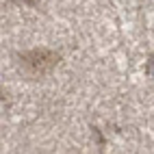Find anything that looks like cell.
Masks as SVG:
<instances>
[{
    "instance_id": "1",
    "label": "cell",
    "mask_w": 154,
    "mask_h": 154,
    "mask_svg": "<svg viewBox=\"0 0 154 154\" xmlns=\"http://www.w3.org/2000/svg\"><path fill=\"white\" fill-rule=\"evenodd\" d=\"M61 61V54L57 50L50 48H33V50H24V52H17V65L24 72L28 78H44L52 72Z\"/></svg>"
}]
</instances>
